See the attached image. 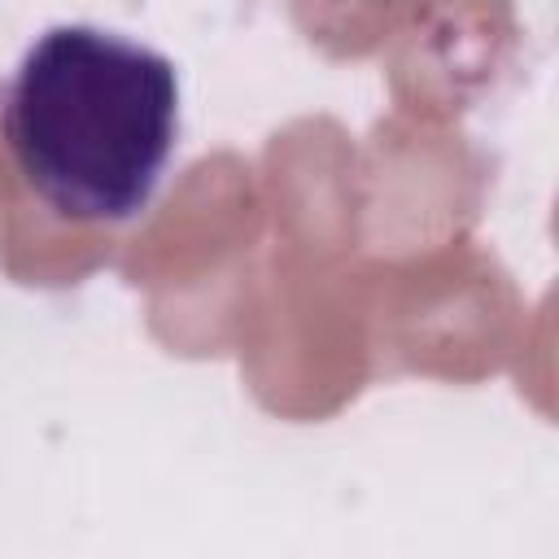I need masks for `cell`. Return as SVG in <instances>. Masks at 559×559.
Here are the masks:
<instances>
[{
    "label": "cell",
    "instance_id": "6da1fadb",
    "mask_svg": "<svg viewBox=\"0 0 559 559\" xmlns=\"http://www.w3.org/2000/svg\"><path fill=\"white\" fill-rule=\"evenodd\" d=\"M26 183L70 218H131L179 131L175 61L131 35L61 22L13 66L0 114Z\"/></svg>",
    "mask_w": 559,
    "mask_h": 559
}]
</instances>
